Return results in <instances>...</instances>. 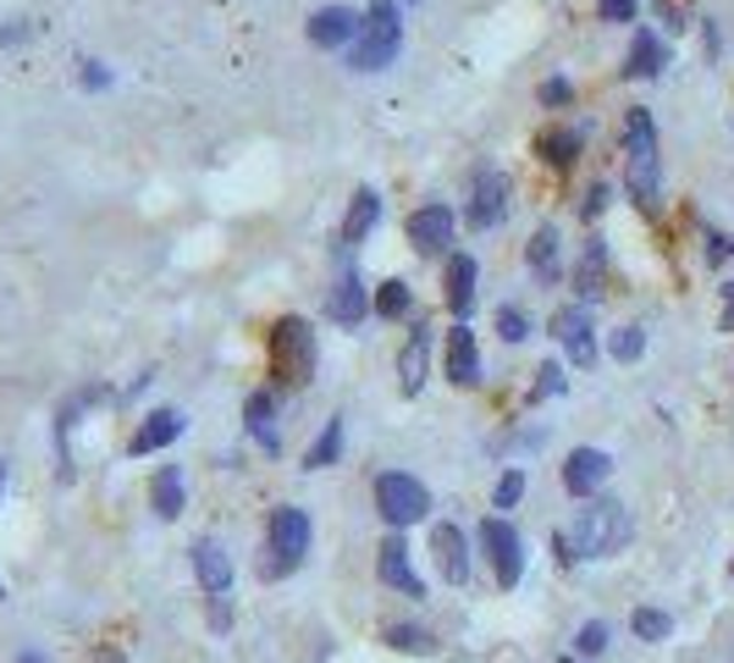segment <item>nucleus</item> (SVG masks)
<instances>
[{
  "label": "nucleus",
  "instance_id": "obj_1",
  "mask_svg": "<svg viewBox=\"0 0 734 663\" xmlns=\"http://www.w3.org/2000/svg\"><path fill=\"white\" fill-rule=\"evenodd\" d=\"M404 51V12L398 0H371V12L359 23V40L348 45V73H382Z\"/></svg>",
  "mask_w": 734,
  "mask_h": 663
},
{
  "label": "nucleus",
  "instance_id": "obj_2",
  "mask_svg": "<svg viewBox=\"0 0 734 663\" xmlns=\"http://www.w3.org/2000/svg\"><path fill=\"white\" fill-rule=\"evenodd\" d=\"M629 531L635 525H629V509L618 498H585V509L569 525V542L580 558H613L629 547Z\"/></svg>",
  "mask_w": 734,
  "mask_h": 663
},
{
  "label": "nucleus",
  "instance_id": "obj_3",
  "mask_svg": "<svg viewBox=\"0 0 734 663\" xmlns=\"http://www.w3.org/2000/svg\"><path fill=\"white\" fill-rule=\"evenodd\" d=\"M315 332H309V320H298V315H282L276 320V332H271V366H276V382L282 388H309L315 382Z\"/></svg>",
  "mask_w": 734,
  "mask_h": 663
},
{
  "label": "nucleus",
  "instance_id": "obj_4",
  "mask_svg": "<svg viewBox=\"0 0 734 663\" xmlns=\"http://www.w3.org/2000/svg\"><path fill=\"white\" fill-rule=\"evenodd\" d=\"M309 542H315V525H309V514L298 509V503H282V509H271V520H265V575H287V569H298L304 558H309Z\"/></svg>",
  "mask_w": 734,
  "mask_h": 663
},
{
  "label": "nucleus",
  "instance_id": "obj_5",
  "mask_svg": "<svg viewBox=\"0 0 734 663\" xmlns=\"http://www.w3.org/2000/svg\"><path fill=\"white\" fill-rule=\"evenodd\" d=\"M376 509H382V520H387L393 531L420 525V520L431 514V487L415 481L409 470H387V476H376Z\"/></svg>",
  "mask_w": 734,
  "mask_h": 663
},
{
  "label": "nucleus",
  "instance_id": "obj_6",
  "mask_svg": "<svg viewBox=\"0 0 734 663\" xmlns=\"http://www.w3.org/2000/svg\"><path fill=\"white\" fill-rule=\"evenodd\" d=\"M624 188L629 199L657 216L662 205V172H657V133H640V139H624Z\"/></svg>",
  "mask_w": 734,
  "mask_h": 663
},
{
  "label": "nucleus",
  "instance_id": "obj_7",
  "mask_svg": "<svg viewBox=\"0 0 734 663\" xmlns=\"http://www.w3.org/2000/svg\"><path fill=\"white\" fill-rule=\"evenodd\" d=\"M481 547H486V558H492V569H497V586L503 591H514L519 580H525V542H519V531L503 520V514H492V520H481Z\"/></svg>",
  "mask_w": 734,
  "mask_h": 663
},
{
  "label": "nucleus",
  "instance_id": "obj_8",
  "mask_svg": "<svg viewBox=\"0 0 734 663\" xmlns=\"http://www.w3.org/2000/svg\"><path fill=\"white\" fill-rule=\"evenodd\" d=\"M508 205H514V183L503 177V172H481L475 177V188H470V210H464V221L475 227V232H486V227H497L503 216H508Z\"/></svg>",
  "mask_w": 734,
  "mask_h": 663
},
{
  "label": "nucleus",
  "instance_id": "obj_9",
  "mask_svg": "<svg viewBox=\"0 0 734 663\" xmlns=\"http://www.w3.org/2000/svg\"><path fill=\"white\" fill-rule=\"evenodd\" d=\"M552 338L563 344V355L574 366H596V326H591V304H563L552 315Z\"/></svg>",
  "mask_w": 734,
  "mask_h": 663
},
{
  "label": "nucleus",
  "instance_id": "obj_10",
  "mask_svg": "<svg viewBox=\"0 0 734 663\" xmlns=\"http://www.w3.org/2000/svg\"><path fill=\"white\" fill-rule=\"evenodd\" d=\"M453 232H459V221H453L448 205H420V210L409 216V243H415V254H448V249H453Z\"/></svg>",
  "mask_w": 734,
  "mask_h": 663
},
{
  "label": "nucleus",
  "instance_id": "obj_11",
  "mask_svg": "<svg viewBox=\"0 0 734 663\" xmlns=\"http://www.w3.org/2000/svg\"><path fill=\"white\" fill-rule=\"evenodd\" d=\"M359 23H364V18H359L353 7H320V12L309 18L304 34H309L315 51H348V45L359 40Z\"/></svg>",
  "mask_w": 734,
  "mask_h": 663
},
{
  "label": "nucleus",
  "instance_id": "obj_12",
  "mask_svg": "<svg viewBox=\"0 0 734 663\" xmlns=\"http://www.w3.org/2000/svg\"><path fill=\"white\" fill-rule=\"evenodd\" d=\"M607 476H613V459H607L602 448H574V454L563 459V492H569V498H596Z\"/></svg>",
  "mask_w": 734,
  "mask_h": 663
},
{
  "label": "nucleus",
  "instance_id": "obj_13",
  "mask_svg": "<svg viewBox=\"0 0 734 663\" xmlns=\"http://www.w3.org/2000/svg\"><path fill=\"white\" fill-rule=\"evenodd\" d=\"M475 276H481L475 254H448V271H442V298H448L453 320H470V309H475Z\"/></svg>",
  "mask_w": 734,
  "mask_h": 663
},
{
  "label": "nucleus",
  "instance_id": "obj_14",
  "mask_svg": "<svg viewBox=\"0 0 734 663\" xmlns=\"http://www.w3.org/2000/svg\"><path fill=\"white\" fill-rule=\"evenodd\" d=\"M376 575H382V586H393V591H404V597H426V580L415 575L404 536H387V542H382V553H376Z\"/></svg>",
  "mask_w": 734,
  "mask_h": 663
},
{
  "label": "nucleus",
  "instance_id": "obj_15",
  "mask_svg": "<svg viewBox=\"0 0 734 663\" xmlns=\"http://www.w3.org/2000/svg\"><path fill=\"white\" fill-rule=\"evenodd\" d=\"M448 382H459V388H481V349H475L470 320H459V326L448 332Z\"/></svg>",
  "mask_w": 734,
  "mask_h": 663
},
{
  "label": "nucleus",
  "instance_id": "obj_16",
  "mask_svg": "<svg viewBox=\"0 0 734 663\" xmlns=\"http://www.w3.org/2000/svg\"><path fill=\"white\" fill-rule=\"evenodd\" d=\"M183 410H155V415H144V426L133 432V443H128V454L133 459H144V454H161V448H172L177 437H183Z\"/></svg>",
  "mask_w": 734,
  "mask_h": 663
},
{
  "label": "nucleus",
  "instance_id": "obj_17",
  "mask_svg": "<svg viewBox=\"0 0 734 663\" xmlns=\"http://www.w3.org/2000/svg\"><path fill=\"white\" fill-rule=\"evenodd\" d=\"M376 221H382V194H376V188H359V194H353V205H348V216H342L337 243H342V249L364 243V238L376 232Z\"/></svg>",
  "mask_w": 734,
  "mask_h": 663
},
{
  "label": "nucleus",
  "instance_id": "obj_18",
  "mask_svg": "<svg viewBox=\"0 0 734 663\" xmlns=\"http://www.w3.org/2000/svg\"><path fill=\"white\" fill-rule=\"evenodd\" d=\"M326 309H331V320H337V326H359L364 315H371V293H364L359 271H342V276H337V287H331Z\"/></svg>",
  "mask_w": 734,
  "mask_h": 663
},
{
  "label": "nucleus",
  "instance_id": "obj_19",
  "mask_svg": "<svg viewBox=\"0 0 734 663\" xmlns=\"http://www.w3.org/2000/svg\"><path fill=\"white\" fill-rule=\"evenodd\" d=\"M426 366H431V326L420 320L415 332H409V344H404V355H398V388L415 399L420 388H426Z\"/></svg>",
  "mask_w": 734,
  "mask_h": 663
},
{
  "label": "nucleus",
  "instance_id": "obj_20",
  "mask_svg": "<svg viewBox=\"0 0 734 663\" xmlns=\"http://www.w3.org/2000/svg\"><path fill=\"white\" fill-rule=\"evenodd\" d=\"M662 67H668V40H662V34H651V29H640V34L629 40L624 78H662Z\"/></svg>",
  "mask_w": 734,
  "mask_h": 663
},
{
  "label": "nucleus",
  "instance_id": "obj_21",
  "mask_svg": "<svg viewBox=\"0 0 734 663\" xmlns=\"http://www.w3.org/2000/svg\"><path fill=\"white\" fill-rule=\"evenodd\" d=\"M431 547H437L442 580H448V586H470V553H464V531H459V525H437V531H431Z\"/></svg>",
  "mask_w": 734,
  "mask_h": 663
},
{
  "label": "nucleus",
  "instance_id": "obj_22",
  "mask_svg": "<svg viewBox=\"0 0 734 663\" xmlns=\"http://www.w3.org/2000/svg\"><path fill=\"white\" fill-rule=\"evenodd\" d=\"M194 575L210 597H227L232 591V558L221 542H194Z\"/></svg>",
  "mask_w": 734,
  "mask_h": 663
},
{
  "label": "nucleus",
  "instance_id": "obj_23",
  "mask_svg": "<svg viewBox=\"0 0 734 663\" xmlns=\"http://www.w3.org/2000/svg\"><path fill=\"white\" fill-rule=\"evenodd\" d=\"M243 421H249V437L265 448V454H282V432H276V393H249L243 404Z\"/></svg>",
  "mask_w": 734,
  "mask_h": 663
},
{
  "label": "nucleus",
  "instance_id": "obj_24",
  "mask_svg": "<svg viewBox=\"0 0 734 663\" xmlns=\"http://www.w3.org/2000/svg\"><path fill=\"white\" fill-rule=\"evenodd\" d=\"M563 238H558V227L547 221V227H536V238L525 243V260H530V271L541 276V282H558L563 276V249H558Z\"/></svg>",
  "mask_w": 734,
  "mask_h": 663
},
{
  "label": "nucleus",
  "instance_id": "obj_25",
  "mask_svg": "<svg viewBox=\"0 0 734 663\" xmlns=\"http://www.w3.org/2000/svg\"><path fill=\"white\" fill-rule=\"evenodd\" d=\"M580 144H585L580 128H547V133L536 139V150H541V161H547L552 172H569V166L580 161Z\"/></svg>",
  "mask_w": 734,
  "mask_h": 663
},
{
  "label": "nucleus",
  "instance_id": "obj_26",
  "mask_svg": "<svg viewBox=\"0 0 734 663\" xmlns=\"http://www.w3.org/2000/svg\"><path fill=\"white\" fill-rule=\"evenodd\" d=\"M602 271H607V243H602V238H591V243H585V254H580V265H574L580 304H596V298H602Z\"/></svg>",
  "mask_w": 734,
  "mask_h": 663
},
{
  "label": "nucleus",
  "instance_id": "obj_27",
  "mask_svg": "<svg viewBox=\"0 0 734 663\" xmlns=\"http://www.w3.org/2000/svg\"><path fill=\"white\" fill-rule=\"evenodd\" d=\"M150 498H155V514H161V520H177V514L188 509V492H183V470H177V465H161V476H155Z\"/></svg>",
  "mask_w": 734,
  "mask_h": 663
},
{
  "label": "nucleus",
  "instance_id": "obj_28",
  "mask_svg": "<svg viewBox=\"0 0 734 663\" xmlns=\"http://www.w3.org/2000/svg\"><path fill=\"white\" fill-rule=\"evenodd\" d=\"M371 309H376L382 320H398V315H409V309H415V293H409V282H404V276H387V282L376 287Z\"/></svg>",
  "mask_w": 734,
  "mask_h": 663
},
{
  "label": "nucleus",
  "instance_id": "obj_29",
  "mask_svg": "<svg viewBox=\"0 0 734 663\" xmlns=\"http://www.w3.org/2000/svg\"><path fill=\"white\" fill-rule=\"evenodd\" d=\"M337 454H342V421H326L320 437L304 454V470H326V465H337Z\"/></svg>",
  "mask_w": 734,
  "mask_h": 663
},
{
  "label": "nucleus",
  "instance_id": "obj_30",
  "mask_svg": "<svg viewBox=\"0 0 734 663\" xmlns=\"http://www.w3.org/2000/svg\"><path fill=\"white\" fill-rule=\"evenodd\" d=\"M629 630H635L640 641H668V635H673V613H662V608H635V613H629Z\"/></svg>",
  "mask_w": 734,
  "mask_h": 663
},
{
  "label": "nucleus",
  "instance_id": "obj_31",
  "mask_svg": "<svg viewBox=\"0 0 734 663\" xmlns=\"http://www.w3.org/2000/svg\"><path fill=\"white\" fill-rule=\"evenodd\" d=\"M607 349H613V360H624V366H635V360L646 355V326H618V332H613V344H607Z\"/></svg>",
  "mask_w": 734,
  "mask_h": 663
},
{
  "label": "nucleus",
  "instance_id": "obj_32",
  "mask_svg": "<svg viewBox=\"0 0 734 663\" xmlns=\"http://www.w3.org/2000/svg\"><path fill=\"white\" fill-rule=\"evenodd\" d=\"M382 641H387V646H398V652H415V657H426V652H431V635H426V630H415V624H387V630H382Z\"/></svg>",
  "mask_w": 734,
  "mask_h": 663
},
{
  "label": "nucleus",
  "instance_id": "obj_33",
  "mask_svg": "<svg viewBox=\"0 0 734 663\" xmlns=\"http://www.w3.org/2000/svg\"><path fill=\"white\" fill-rule=\"evenodd\" d=\"M497 338H503V344H525V338H530V315H525L519 304H503V309H497Z\"/></svg>",
  "mask_w": 734,
  "mask_h": 663
},
{
  "label": "nucleus",
  "instance_id": "obj_34",
  "mask_svg": "<svg viewBox=\"0 0 734 663\" xmlns=\"http://www.w3.org/2000/svg\"><path fill=\"white\" fill-rule=\"evenodd\" d=\"M519 498H525V470L514 465V470L497 476V487H492V509H514Z\"/></svg>",
  "mask_w": 734,
  "mask_h": 663
},
{
  "label": "nucleus",
  "instance_id": "obj_35",
  "mask_svg": "<svg viewBox=\"0 0 734 663\" xmlns=\"http://www.w3.org/2000/svg\"><path fill=\"white\" fill-rule=\"evenodd\" d=\"M563 388H569V382H563V366H558V360H547V366L536 371V388H530V404H547V399H552V393H563Z\"/></svg>",
  "mask_w": 734,
  "mask_h": 663
},
{
  "label": "nucleus",
  "instance_id": "obj_36",
  "mask_svg": "<svg viewBox=\"0 0 734 663\" xmlns=\"http://www.w3.org/2000/svg\"><path fill=\"white\" fill-rule=\"evenodd\" d=\"M607 641H613V635H607V624H602V619H585V624H580V635H574L580 657H596V652H607Z\"/></svg>",
  "mask_w": 734,
  "mask_h": 663
},
{
  "label": "nucleus",
  "instance_id": "obj_37",
  "mask_svg": "<svg viewBox=\"0 0 734 663\" xmlns=\"http://www.w3.org/2000/svg\"><path fill=\"white\" fill-rule=\"evenodd\" d=\"M536 100L558 111V106H569V100H574V84H569V78H547V84L536 89Z\"/></svg>",
  "mask_w": 734,
  "mask_h": 663
},
{
  "label": "nucleus",
  "instance_id": "obj_38",
  "mask_svg": "<svg viewBox=\"0 0 734 663\" xmlns=\"http://www.w3.org/2000/svg\"><path fill=\"white\" fill-rule=\"evenodd\" d=\"M596 12H602V23H635L640 0H596Z\"/></svg>",
  "mask_w": 734,
  "mask_h": 663
},
{
  "label": "nucleus",
  "instance_id": "obj_39",
  "mask_svg": "<svg viewBox=\"0 0 734 663\" xmlns=\"http://www.w3.org/2000/svg\"><path fill=\"white\" fill-rule=\"evenodd\" d=\"M618 133H624V139H640V133H657V122H651V117H646L640 106H629V111H624V128H618Z\"/></svg>",
  "mask_w": 734,
  "mask_h": 663
},
{
  "label": "nucleus",
  "instance_id": "obj_40",
  "mask_svg": "<svg viewBox=\"0 0 734 663\" xmlns=\"http://www.w3.org/2000/svg\"><path fill=\"white\" fill-rule=\"evenodd\" d=\"M552 558H558L563 569H574V564H580V553H574V542H569V531H552Z\"/></svg>",
  "mask_w": 734,
  "mask_h": 663
},
{
  "label": "nucleus",
  "instance_id": "obj_41",
  "mask_svg": "<svg viewBox=\"0 0 734 663\" xmlns=\"http://www.w3.org/2000/svg\"><path fill=\"white\" fill-rule=\"evenodd\" d=\"M646 7H651V12H657V18H662V23L673 29V34H679V29H690V23H684V18L673 12V0H646Z\"/></svg>",
  "mask_w": 734,
  "mask_h": 663
},
{
  "label": "nucleus",
  "instance_id": "obj_42",
  "mask_svg": "<svg viewBox=\"0 0 734 663\" xmlns=\"http://www.w3.org/2000/svg\"><path fill=\"white\" fill-rule=\"evenodd\" d=\"M84 89H111V73L100 62H84Z\"/></svg>",
  "mask_w": 734,
  "mask_h": 663
},
{
  "label": "nucleus",
  "instance_id": "obj_43",
  "mask_svg": "<svg viewBox=\"0 0 734 663\" xmlns=\"http://www.w3.org/2000/svg\"><path fill=\"white\" fill-rule=\"evenodd\" d=\"M607 183H591V194H585V216H596V210H607Z\"/></svg>",
  "mask_w": 734,
  "mask_h": 663
},
{
  "label": "nucleus",
  "instance_id": "obj_44",
  "mask_svg": "<svg viewBox=\"0 0 734 663\" xmlns=\"http://www.w3.org/2000/svg\"><path fill=\"white\" fill-rule=\"evenodd\" d=\"M23 40H29V23H7V29H0V51H12Z\"/></svg>",
  "mask_w": 734,
  "mask_h": 663
},
{
  "label": "nucleus",
  "instance_id": "obj_45",
  "mask_svg": "<svg viewBox=\"0 0 734 663\" xmlns=\"http://www.w3.org/2000/svg\"><path fill=\"white\" fill-rule=\"evenodd\" d=\"M701 40H706V56H717V45H723V40H717V23H712V18L701 23Z\"/></svg>",
  "mask_w": 734,
  "mask_h": 663
},
{
  "label": "nucleus",
  "instance_id": "obj_46",
  "mask_svg": "<svg viewBox=\"0 0 734 663\" xmlns=\"http://www.w3.org/2000/svg\"><path fill=\"white\" fill-rule=\"evenodd\" d=\"M723 332H734V282L723 287Z\"/></svg>",
  "mask_w": 734,
  "mask_h": 663
},
{
  "label": "nucleus",
  "instance_id": "obj_47",
  "mask_svg": "<svg viewBox=\"0 0 734 663\" xmlns=\"http://www.w3.org/2000/svg\"><path fill=\"white\" fill-rule=\"evenodd\" d=\"M18 663H45V657H40V652H23V657H18Z\"/></svg>",
  "mask_w": 734,
  "mask_h": 663
},
{
  "label": "nucleus",
  "instance_id": "obj_48",
  "mask_svg": "<svg viewBox=\"0 0 734 663\" xmlns=\"http://www.w3.org/2000/svg\"><path fill=\"white\" fill-rule=\"evenodd\" d=\"M0 492H7V465H0Z\"/></svg>",
  "mask_w": 734,
  "mask_h": 663
},
{
  "label": "nucleus",
  "instance_id": "obj_49",
  "mask_svg": "<svg viewBox=\"0 0 734 663\" xmlns=\"http://www.w3.org/2000/svg\"><path fill=\"white\" fill-rule=\"evenodd\" d=\"M558 663H580V657H558Z\"/></svg>",
  "mask_w": 734,
  "mask_h": 663
},
{
  "label": "nucleus",
  "instance_id": "obj_50",
  "mask_svg": "<svg viewBox=\"0 0 734 663\" xmlns=\"http://www.w3.org/2000/svg\"><path fill=\"white\" fill-rule=\"evenodd\" d=\"M0 602H7V586H0Z\"/></svg>",
  "mask_w": 734,
  "mask_h": 663
},
{
  "label": "nucleus",
  "instance_id": "obj_51",
  "mask_svg": "<svg viewBox=\"0 0 734 663\" xmlns=\"http://www.w3.org/2000/svg\"><path fill=\"white\" fill-rule=\"evenodd\" d=\"M728 575H734V558H728Z\"/></svg>",
  "mask_w": 734,
  "mask_h": 663
}]
</instances>
